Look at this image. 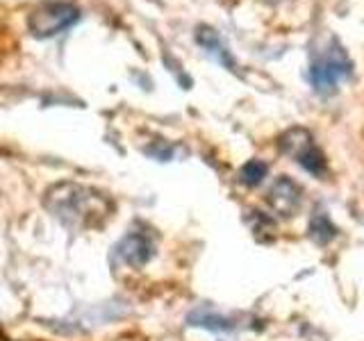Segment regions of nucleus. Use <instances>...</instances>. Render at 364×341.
<instances>
[{
    "mask_svg": "<svg viewBox=\"0 0 364 341\" xmlns=\"http://www.w3.org/2000/svg\"><path fill=\"white\" fill-rule=\"evenodd\" d=\"M196 39H198V43L203 45V48L214 57L216 62H221V64H228V66H230V57H228L225 45L221 43L219 34H216L214 30H210V28H198Z\"/></svg>",
    "mask_w": 364,
    "mask_h": 341,
    "instance_id": "obj_7",
    "label": "nucleus"
},
{
    "mask_svg": "<svg viewBox=\"0 0 364 341\" xmlns=\"http://www.w3.org/2000/svg\"><path fill=\"white\" fill-rule=\"evenodd\" d=\"M117 255L125 261V264L139 269V266H144V264L151 261V257H153V242L146 234H139V232L128 234L119 244Z\"/></svg>",
    "mask_w": 364,
    "mask_h": 341,
    "instance_id": "obj_6",
    "label": "nucleus"
},
{
    "mask_svg": "<svg viewBox=\"0 0 364 341\" xmlns=\"http://www.w3.org/2000/svg\"><path fill=\"white\" fill-rule=\"evenodd\" d=\"M267 173H269V166L264 162H259V159H250V162L244 164L242 170H239V180H242L246 187H257L259 182L267 178Z\"/></svg>",
    "mask_w": 364,
    "mask_h": 341,
    "instance_id": "obj_9",
    "label": "nucleus"
},
{
    "mask_svg": "<svg viewBox=\"0 0 364 341\" xmlns=\"http://www.w3.org/2000/svg\"><path fill=\"white\" fill-rule=\"evenodd\" d=\"M350 75V62L341 45L333 41L328 50L314 57L310 66V82L318 94H333L337 85Z\"/></svg>",
    "mask_w": 364,
    "mask_h": 341,
    "instance_id": "obj_2",
    "label": "nucleus"
},
{
    "mask_svg": "<svg viewBox=\"0 0 364 341\" xmlns=\"http://www.w3.org/2000/svg\"><path fill=\"white\" fill-rule=\"evenodd\" d=\"M46 207L68 227H98L112 216V205L105 196L71 182L53 187L46 196Z\"/></svg>",
    "mask_w": 364,
    "mask_h": 341,
    "instance_id": "obj_1",
    "label": "nucleus"
},
{
    "mask_svg": "<svg viewBox=\"0 0 364 341\" xmlns=\"http://www.w3.org/2000/svg\"><path fill=\"white\" fill-rule=\"evenodd\" d=\"M301 200H303V191L296 182H291L289 178H278L273 182V187L269 191V202L278 214L294 216L301 207Z\"/></svg>",
    "mask_w": 364,
    "mask_h": 341,
    "instance_id": "obj_5",
    "label": "nucleus"
},
{
    "mask_svg": "<svg viewBox=\"0 0 364 341\" xmlns=\"http://www.w3.org/2000/svg\"><path fill=\"white\" fill-rule=\"evenodd\" d=\"M282 146H284V151H287L289 155H294L296 162H299L305 170H310L312 175H316V178L326 175V157L312 144V136L307 132H303L301 141H296V134L291 132L287 139L282 141Z\"/></svg>",
    "mask_w": 364,
    "mask_h": 341,
    "instance_id": "obj_4",
    "label": "nucleus"
},
{
    "mask_svg": "<svg viewBox=\"0 0 364 341\" xmlns=\"http://www.w3.org/2000/svg\"><path fill=\"white\" fill-rule=\"evenodd\" d=\"M337 234V227L333 225V221L328 219L326 214H314L312 216V221H310V237L314 239L316 244H328V242H333Z\"/></svg>",
    "mask_w": 364,
    "mask_h": 341,
    "instance_id": "obj_8",
    "label": "nucleus"
},
{
    "mask_svg": "<svg viewBox=\"0 0 364 341\" xmlns=\"http://www.w3.org/2000/svg\"><path fill=\"white\" fill-rule=\"evenodd\" d=\"M80 18V9L71 3H43L32 11L28 26L34 37H55Z\"/></svg>",
    "mask_w": 364,
    "mask_h": 341,
    "instance_id": "obj_3",
    "label": "nucleus"
}]
</instances>
